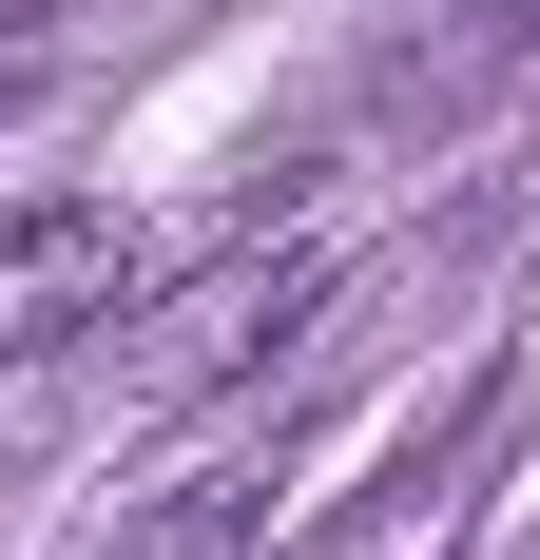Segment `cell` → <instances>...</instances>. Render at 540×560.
Returning <instances> with one entry per match:
<instances>
[{
  "instance_id": "5",
  "label": "cell",
  "mask_w": 540,
  "mask_h": 560,
  "mask_svg": "<svg viewBox=\"0 0 540 560\" xmlns=\"http://www.w3.org/2000/svg\"><path fill=\"white\" fill-rule=\"evenodd\" d=\"M78 20H97V0H20V20H0V116H39V97H58Z\"/></svg>"
},
{
  "instance_id": "1",
  "label": "cell",
  "mask_w": 540,
  "mask_h": 560,
  "mask_svg": "<svg viewBox=\"0 0 540 560\" xmlns=\"http://www.w3.org/2000/svg\"><path fill=\"white\" fill-rule=\"evenodd\" d=\"M116 290H136V232H116L97 194L0 213V368H58L78 329H116Z\"/></svg>"
},
{
  "instance_id": "3",
  "label": "cell",
  "mask_w": 540,
  "mask_h": 560,
  "mask_svg": "<svg viewBox=\"0 0 540 560\" xmlns=\"http://www.w3.org/2000/svg\"><path fill=\"white\" fill-rule=\"evenodd\" d=\"M251 522H270V464H193L174 503H136V522H116V560H232Z\"/></svg>"
},
{
  "instance_id": "2",
  "label": "cell",
  "mask_w": 540,
  "mask_h": 560,
  "mask_svg": "<svg viewBox=\"0 0 540 560\" xmlns=\"http://www.w3.org/2000/svg\"><path fill=\"white\" fill-rule=\"evenodd\" d=\"M309 310H328V290L290 271V252H213V271H193L155 329H136V387H232V368H270Z\"/></svg>"
},
{
  "instance_id": "4",
  "label": "cell",
  "mask_w": 540,
  "mask_h": 560,
  "mask_svg": "<svg viewBox=\"0 0 540 560\" xmlns=\"http://www.w3.org/2000/svg\"><path fill=\"white\" fill-rule=\"evenodd\" d=\"M425 20H444V39L386 58V97H463V78H502V58L540 39V0H425Z\"/></svg>"
}]
</instances>
